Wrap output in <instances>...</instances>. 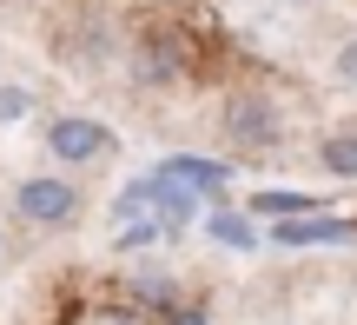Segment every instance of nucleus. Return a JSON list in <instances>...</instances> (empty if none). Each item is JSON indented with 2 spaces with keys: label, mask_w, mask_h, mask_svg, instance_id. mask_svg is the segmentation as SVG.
<instances>
[{
  "label": "nucleus",
  "mask_w": 357,
  "mask_h": 325,
  "mask_svg": "<svg viewBox=\"0 0 357 325\" xmlns=\"http://www.w3.org/2000/svg\"><path fill=\"white\" fill-rule=\"evenodd\" d=\"M318 159H324V173H331V180H357V127L324 133V140H318Z\"/></svg>",
  "instance_id": "obj_8"
},
{
  "label": "nucleus",
  "mask_w": 357,
  "mask_h": 325,
  "mask_svg": "<svg viewBox=\"0 0 357 325\" xmlns=\"http://www.w3.org/2000/svg\"><path fill=\"white\" fill-rule=\"evenodd\" d=\"M13 212H20L33 233H66L79 219V186L60 173H33V180L13 186Z\"/></svg>",
  "instance_id": "obj_1"
},
{
  "label": "nucleus",
  "mask_w": 357,
  "mask_h": 325,
  "mask_svg": "<svg viewBox=\"0 0 357 325\" xmlns=\"http://www.w3.org/2000/svg\"><path fill=\"white\" fill-rule=\"evenodd\" d=\"M26 113H33V93L26 87H0V127H20Z\"/></svg>",
  "instance_id": "obj_12"
},
{
  "label": "nucleus",
  "mask_w": 357,
  "mask_h": 325,
  "mask_svg": "<svg viewBox=\"0 0 357 325\" xmlns=\"http://www.w3.org/2000/svg\"><path fill=\"white\" fill-rule=\"evenodd\" d=\"M159 325H212V319H205V305H185V299H166V305H159Z\"/></svg>",
  "instance_id": "obj_13"
},
{
  "label": "nucleus",
  "mask_w": 357,
  "mask_h": 325,
  "mask_svg": "<svg viewBox=\"0 0 357 325\" xmlns=\"http://www.w3.org/2000/svg\"><path fill=\"white\" fill-rule=\"evenodd\" d=\"M337 80L357 87V40H351V47H337Z\"/></svg>",
  "instance_id": "obj_14"
},
{
  "label": "nucleus",
  "mask_w": 357,
  "mask_h": 325,
  "mask_svg": "<svg viewBox=\"0 0 357 325\" xmlns=\"http://www.w3.org/2000/svg\"><path fill=\"white\" fill-rule=\"evenodd\" d=\"M225 140L245 146V153H278L284 127H278V106L265 93H231L225 100Z\"/></svg>",
  "instance_id": "obj_2"
},
{
  "label": "nucleus",
  "mask_w": 357,
  "mask_h": 325,
  "mask_svg": "<svg viewBox=\"0 0 357 325\" xmlns=\"http://www.w3.org/2000/svg\"><path fill=\"white\" fill-rule=\"evenodd\" d=\"M205 233H212L218 246H231V252H258V239H265L252 212H231V206H212V212H205Z\"/></svg>",
  "instance_id": "obj_7"
},
{
  "label": "nucleus",
  "mask_w": 357,
  "mask_h": 325,
  "mask_svg": "<svg viewBox=\"0 0 357 325\" xmlns=\"http://www.w3.org/2000/svg\"><path fill=\"white\" fill-rule=\"evenodd\" d=\"M146 206H153V173H139V180H132V186H126V193H119V199H113V219H119V226H126V219H139V212H146Z\"/></svg>",
  "instance_id": "obj_11"
},
{
  "label": "nucleus",
  "mask_w": 357,
  "mask_h": 325,
  "mask_svg": "<svg viewBox=\"0 0 357 325\" xmlns=\"http://www.w3.org/2000/svg\"><path fill=\"white\" fill-rule=\"evenodd\" d=\"M159 239H172V233L153 219V212H139V219H126V226L113 233V246H119V252H146V246H159Z\"/></svg>",
  "instance_id": "obj_10"
},
{
  "label": "nucleus",
  "mask_w": 357,
  "mask_h": 325,
  "mask_svg": "<svg viewBox=\"0 0 357 325\" xmlns=\"http://www.w3.org/2000/svg\"><path fill=\"white\" fill-rule=\"evenodd\" d=\"M258 212H265V219H305V212H324V199H311V193H258L252 219Z\"/></svg>",
  "instance_id": "obj_9"
},
{
  "label": "nucleus",
  "mask_w": 357,
  "mask_h": 325,
  "mask_svg": "<svg viewBox=\"0 0 357 325\" xmlns=\"http://www.w3.org/2000/svg\"><path fill=\"white\" fill-rule=\"evenodd\" d=\"M47 153L60 159V166L106 159V153H113V127L93 120V113H60V120H47Z\"/></svg>",
  "instance_id": "obj_3"
},
{
  "label": "nucleus",
  "mask_w": 357,
  "mask_h": 325,
  "mask_svg": "<svg viewBox=\"0 0 357 325\" xmlns=\"http://www.w3.org/2000/svg\"><path fill=\"white\" fill-rule=\"evenodd\" d=\"M265 239L278 246H351L357 239V219H331V212H305V219H278Z\"/></svg>",
  "instance_id": "obj_4"
},
{
  "label": "nucleus",
  "mask_w": 357,
  "mask_h": 325,
  "mask_svg": "<svg viewBox=\"0 0 357 325\" xmlns=\"http://www.w3.org/2000/svg\"><path fill=\"white\" fill-rule=\"evenodd\" d=\"M159 173H166V180H178L192 199H212V206L225 199V180H231V166H225V159H205V153H172Z\"/></svg>",
  "instance_id": "obj_5"
},
{
  "label": "nucleus",
  "mask_w": 357,
  "mask_h": 325,
  "mask_svg": "<svg viewBox=\"0 0 357 325\" xmlns=\"http://www.w3.org/2000/svg\"><path fill=\"white\" fill-rule=\"evenodd\" d=\"M146 212H153V219L166 226V233H185V226L199 219V199H192L178 180H166V173L153 166V206H146Z\"/></svg>",
  "instance_id": "obj_6"
}]
</instances>
